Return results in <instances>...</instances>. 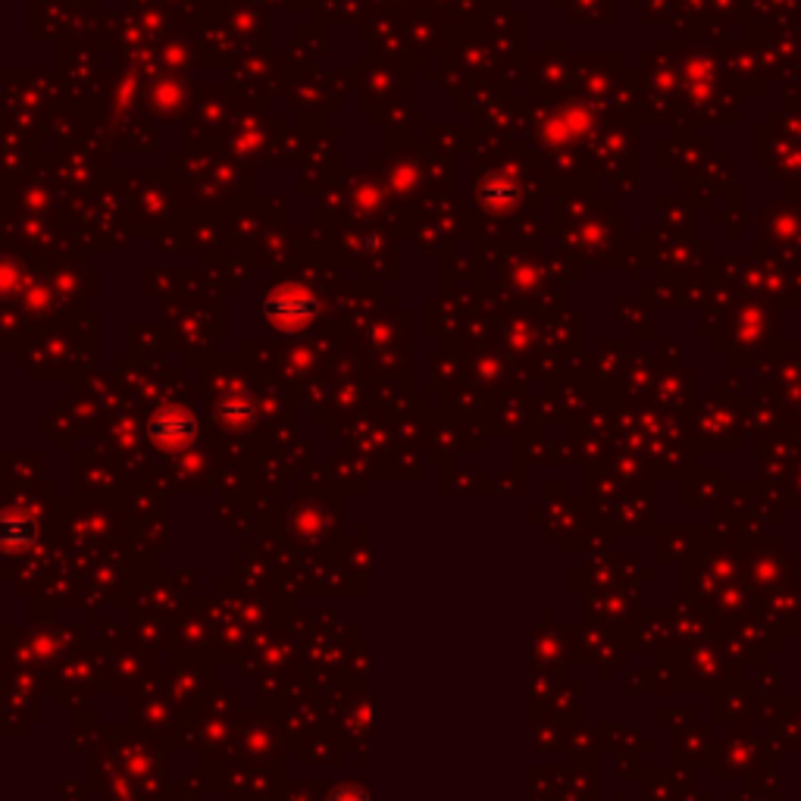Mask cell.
<instances>
[{"instance_id":"cell-2","label":"cell","mask_w":801,"mask_h":801,"mask_svg":"<svg viewBox=\"0 0 801 801\" xmlns=\"http://www.w3.org/2000/svg\"><path fill=\"white\" fill-rule=\"evenodd\" d=\"M195 417L192 413H185V410L178 408H170V410H161L157 417H154V423H151V435H154V442L163 448H178L192 445L195 442Z\"/></svg>"},{"instance_id":"cell-1","label":"cell","mask_w":801,"mask_h":801,"mask_svg":"<svg viewBox=\"0 0 801 801\" xmlns=\"http://www.w3.org/2000/svg\"><path fill=\"white\" fill-rule=\"evenodd\" d=\"M264 314L279 329H298V326L317 317V298L298 286H283L269 295Z\"/></svg>"},{"instance_id":"cell-3","label":"cell","mask_w":801,"mask_h":801,"mask_svg":"<svg viewBox=\"0 0 801 801\" xmlns=\"http://www.w3.org/2000/svg\"><path fill=\"white\" fill-rule=\"evenodd\" d=\"M516 185H511L507 178H499V182H492V185H485L482 188V204L489 207V210H495V214H504V210H511L516 204Z\"/></svg>"}]
</instances>
